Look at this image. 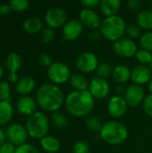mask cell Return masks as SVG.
Listing matches in <instances>:
<instances>
[{
	"mask_svg": "<svg viewBox=\"0 0 152 153\" xmlns=\"http://www.w3.org/2000/svg\"><path fill=\"white\" fill-rule=\"evenodd\" d=\"M80 22L83 26L94 30L100 28L101 22L99 15L94 11L90 9H83L80 13Z\"/></svg>",
	"mask_w": 152,
	"mask_h": 153,
	"instance_id": "9a60e30c",
	"label": "cell"
},
{
	"mask_svg": "<svg viewBox=\"0 0 152 153\" xmlns=\"http://www.w3.org/2000/svg\"><path fill=\"white\" fill-rule=\"evenodd\" d=\"M137 22L139 27L150 30H152V11H142L139 13L137 16Z\"/></svg>",
	"mask_w": 152,
	"mask_h": 153,
	"instance_id": "484cf974",
	"label": "cell"
},
{
	"mask_svg": "<svg viewBox=\"0 0 152 153\" xmlns=\"http://www.w3.org/2000/svg\"><path fill=\"white\" fill-rule=\"evenodd\" d=\"M22 60L19 54L15 52L10 53L4 61V65L9 73H16L22 66Z\"/></svg>",
	"mask_w": 152,
	"mask_h": 153,
	"instance_id": "44dd1931",
	"label": "cell"
},
{
	"mask_svg": "<svg viewBox=\"0 0 152 153\" xmlns=\"http://www.w3.org/2000/svg\"><path fill=\"white\" fill-rule=\"evenodd\" d=\"M85 125L92 133H99L103 126L101 120L97 117H89L85 121Z\"/></svg>",
	"mask_w": 152,
	"mask_h": 153,
	"instance_id": "83f0119b",
	"label": "cell"
},
{
	"mask_svg": "<svg viewBox=\"0 0 152 153\" xmlns=\"http://www.w3.org/2000/svg\"><path fill=\"white\" fill-rule=\"evenodd\" d=\"M101 139L110 145H120L128 137L126 126L118 121H108L103 124L99 132Z\"/></svg>",
	"mask_w": 152,
	"mask_h": 153,
	"instance_id": "3957f363",
	"label": "cell"
},
{
	"mask_svg": "<svg viewBox=\"0 0 152 153\" xmlns=\"http://www.w3.org/2000/svg\"><path fill=\"white\" fill-rule=\"evenodd\" d=\"M17 110L24 116H31L36 112L37 101L30 96H22L16 102Z\"/></svg>",
	"mask_w": 152,
	"mask_h": 153,
	"instance_id": "e0dca14e",
	"label": "cell"
},
{
	"mask_svg": "<svg viewBox=\"0 0 152 153\" xmlns=\"http://www.w3.org/2000/svg\"><path fill=\"white\" fill-rule=\"evenodd\" d=\"M4 138H5V134H4V132L2 129H0V146L4 143Z\"/></svg>",
	"mask_w": 152,
	"mask_h": 153,
	"instance_id": "7dc6e473",
	"label": "cell"
},
{
	"mask_svg": "<svg viewBox=\"0 0 152 153\" xmlns=\"http://www.w3.org/2000/svg\"><path fill=\"white\" fill-rule=\"evenodd\" d=\"M16 148L9 142H4L0 146V153H15Z\"/></svg>",
	"mask_w": 152,
	"mask_h": 153,
	"instance_id": "60d3db41",
	"label": "cell"
},
{
	"mask_svg": "<svg viewBox=\"0 0 152 153\" xmlns=\"http://www.w3.org/2000/svg\"><path fill=\"white\" fill-rule=\"evenodd\" d=\"M15 153H39L38 149L29 143H25L16 148Z\"/></svg>",
	"mask_w": 152,
	"mask_h": 153,
	"instance_id": "74e56055",
	"label": "cell"
},
{
	"mask_svg": "<svg viewBox=\"0 0 152 153\" xmlns=\"http://www.w3.org/2000/svg\"><path fill=\"white\" fill-rule=\"evenodd\" d=\"M3 74H4V70H3L2 65H0V82H1V79H2V77H3Z\"/></svg>",
	"mask_w": 152,
	"mask_h": 153,
	"instance_id": "681fc988",
	"label": "cell"
},
{
	"mask_svg": "<svg viewBox=\"0 0 152 153\" xmlns=\"http://www.w3.org/2000/svg\"><path fill=\"white\" fill-rule=\"evenodd\" d=\"M54 38H55V32H54L53 29L47 27V28H46V29L41 30L40 39H41L43 43L48 44V43H50L54 39Z\"/></svg>",
	"mask_w": 152,
	"mask_h": 153,
	"instance_id": "e575fe53",
	"label": "cell"
},
{
	"mask_svg": "<svg viewBox=\"0 0 152 153\" xmlns=\"http://www.w3.org/2000/svg\"><path fill=\"white\" fill-rule=\"evenodd\" d=\"M11 88L8 82H0V101H11Z\"/></svg>",
	"mask_w": 152,
	"mask_h": 153,
	"instance_id": "4dcf8cb0",
	"label": "cell"
},
{
	"mask_svg": "<svg viewBox=\"0 0 152 153\" xmlns=\"http://www.w3.org/2000/svg\"><path fill=\"white\" fill-rule=\"evenodd\" d=\"M8 4L12 10L15 12H22L29 7L30 3L28 0H11L9 1Z\"/></svg>",
	"mask_w": 152,
	"mask_h": 153,
	"instance_id": "1f68e13d",
	"label": "cell"
},
{
	"mask_svg": "<svg viewBox=\"0 0 152 153\" xmlns=\"http://www.w3.org/2000/svg\"><path fill=\"white\" fill-rule=\"evenodd\" d=\"M65 96L62 90L54 83L41 85L36 94L37 104L48 112L57 111L65 103Z\"/></svg>",
	"mask_w": 152,
	"mask_h": 153,
	"instance_id": "7a4b0ae2",
	"label": "cell"
},
{
	"mask_svg": "<svg viewBox=\"0 0 152 153\" xmlns=\"http://www.w3.org/2000/svg\"><path fill=\"white\" fill-rule=\"evenodd\" d=\"M143 110L145 114L152 118V95L147 96L143 100Z\"/></svg>",
	"mask_w": 152,
	"mask_h": 153,
	"instance_id": "f35d334b",
	"label": "cell"
},
{
	"mask_svg": "<svg viewBox=\"0 0 152 153\" xmlns=\"http://www.w3.org/2000/svg\"><path fill=\"white\" fill-rule=\"evenodd\" d=\"M125 33L128 36V38L133 39V40L134 39H138L141 36V32H140L139 27L134 25V24L127 25L126 26V30H125Z\"/></svg>",
	"mask_w": 152,
	"mask_h": 153,
	"instance_id": "d590c367",
	"label": "cell"
},
{
	"mask_svg": "<svg viewBox=\"0 0 152 153\" xmlns=\"http://www.w3.org/2000/svg\"><path fill=\"white\" fill-rule=\"evenodd\" d=\"M127 103L125 100L120 95L113 96L110 98L108 103V111L109 115L115 118H119L122 117L127 110Z\"/></svg>",
	"mask_w": 152,
	"mask_h": 153,
	"instance_id": "4fadbf2b",
	"label": "cell"
},
{
	"mask_svg": "<svg viewBox=\"0 0 152 153\" xmlns=\"http://www.w3.org/2000/svg\"><path fill=\"white\" fill-rule=\"evenodd\" d=\"M131 80L134 84L142 85L147 82H150L151 80V70L148 65H136L131 74Z\"/></svg>",
	"mask_w": 152,
	"mask_h": 153,
	"instance_id": "2e32d148",
	"label": "cell"
},
{
	"mask_svg": "<svg viewBox=\"0 0 152 153\" xmlns=\"http://www.w3.org/2000/svg\"><path fill=\"white\" fill-rule=\"evenodd\" d=\"M13 115V108L11 101H0V126L10 122Z\"/></svg>",
	"mask_w": 152,
	"mask_h": 153,
	"instance_id": "cb8c5ba5",
	"label": "cell"
},
{
	"mask_svg": "<svg viewBox=\"0 0 152 153\" xmlns=\"http://www.w3.org/2000/svg\"><path fill=\"white\" fill-rule=\"evenodd\" d=\"M99 0H82L81 3L85 7V9H90V10H94L96 7L100 5Z\"/></svg>",
	"mask_w": 152,
	"mask_h": 153,
	"instance_id": "ab89813d",
	"label": "cell"
},
{
	"mask_svg": "<svg viewBox=\"0 0 152 153\" xmlns=\"http://www.w3.org/2000/svg\"><path fill=\"white\" fill-rule=\"evenodd\" d=\"M101 33H100V31H98L97 30H92V32L90 34V39L92 40V41H99V39H100V38H101Z\"/></svg>",
	"mask_w": 152,
	"mask_h": 153,
	"instance_id": "ee69618b",
	"label": "cell"
},
{
	"mask_svg": "<svg viewBox=\"0 0 152 153\" xmlns=\"http://www.w3.org/2000/svg\"><path fill=\"white\" fill-rule=\"evenodd\" d=\"M135 57L142 65H149L152 60V53L148 51V50H145V49L142 48V49H139L136 52Z\"/></svg>",
	"mask_w": 152,
	"mask_h": 153,
	"instance_id": "f546056e",
	"label": "cell"
},
{
	"mask_svg": "<svg viewBox=\"0 0 152 153\" xmlns=\"http://www.w3.org/2000/svg\"><path fill=\"white\" fill-rule=\"evenodd\" d=\"M113 50L116 55L124 58H129L135 56L137 49L136 43L129 38H122L116 40L113 45Z\"/></svg>",
	"mask_w": 152,
	"mask_h": 153,
	"instance_id": "52a82bcc",
	"label": "cell"
},
{
	"mask_svg": "<svg viewBox=\"0 0 152 153\" xmlns=\"http://www.w3.org/2000/svg\"><path fill=\"white\" fill-rule=\"evenodd\" d=\"M68 113L75 117H83L89 115L94 108V98L88 91H73L65 100Z\"/></svg>",
	"mask_w": 152,
	"mask_h": 153,
	"instance_id": "6da1fadb",
	"label": "cell"
},
{
	"mask_svg": "<svg viewBox=\"0 0 152 153\" xmlns=\"http://www.w3.org/2000/svg\"><path fill=\"white\" fill-rule=\"evenodd\" d=\"M116 91L118 92V93H123V92H125V91H126V89H125L124 88V86H123V84H120V83H118L117 85H116Z\"/></svg>",
	"mask_w": 152,
	"mask_h": 153,
	"instance_id": "bcb514c9",
	"label": "cell"
},
{
	"mask_svg": "<svg viewBox=\"0 0 152 153\" xmlns=\"http://www.w3.org/2000/svg\"><path fill=\"white\" fill-rule=\"evenodd\" d=\"M120 7H121L120 0H102L99 5V9L101 13L106 17L116 15Z\"/></svg>",
	"mask_w": 152,
	"mask_h": 153,
	"instance_id": "d6986e66",
	"label": "cell"
},
{
	"mask_svg": "<svg viewBox=\"0 0 152 153\" xmlns=\"http://www.w3.org/2000/svg\"><path fill=\"white\" fill-rule=\"evenodd\" d=\"M140 44L143 49L152 53V31H148L141 36Z\"/></svg>",
	"mask_w": 152,
	"mask_h": 153,
	"instance_id": "d6a6232c",
	"label": "cell"
},
{
	"mask_svg": "<svg viewBox=\"0 0 152 153\" xmlns=\"http://www.w3.org/2000/svg\"><path fill=\"white\" fill-rule=\"evenodd\" d=\"M125 30L126 24L125 20L117 14L106 17L101 22L99 28V31L105 39L115 42L123 38Z\"/></svg>",
	"mask_w": 152,
	"mask_h": 153,
	"instance_id": "277c9868",
	"label": "cell"
},
{
	"mask_svg": "<svg viewBox=\"0 0 152 153\" xmlns=\"http://www.w3.org/2000/svg\"><path fill=\"white\" fill-rule=\"evenodd\" d=\"M144 96H145V91L143 88L140 85L133 84L126 88V91L125 93V100L128 107L136 108L142 102H143L145 99Z\"/></svg>",
	"mask_w": 152,
	"mask_h": 153,
	"instance_id": "7c38bea8",
	"label": "cell"
},
{
	"mask_svg": "<svg viewBox=\"0 0 152 153\" xmlns=\"http://www.w3.org/2000/svg\"><path fill=\"white\" fill-rule=\"evenodd\" d=\"M42 21L36 16H31L26 19L23 22V29L30 34H36L42 30Z\"/></svg>",
	"mask_w": 152,
	"mask_h": 153,
	"instance_id": "7402d4cb",
	"label": "cell"
},
{
	"mask_svg": "<svg viewBox=\"0 0 152 153\" xmlns=\"http://www.w3.org/2000/svg\"><path fill=\"white\" fill-rule=\"evenodd\" d=\"M132 71L125 65H118L114 67L112 76L116 82L120 84H124L127 82L131 79Z\"/></svg>",
	"mask_w": 152,
	"mask_h": 153,
	"instance_id": "ffe728a7",
	"label": "cell"
},
{
	"mask_svg": "<svg viewBox=\"0 0 152 153\" xmlns=\"http://www.w3.org/2000/svg\"><path fill=\"white\" fill-rule=\"evenodd\" d=\"M38 62H39V64L41 66L47 67V68L53 64L52 57L47 53H41V54H39V56H38Z\"/></svg>",
	"mask_w": 152,
	"mask_h": 153,
	"instance_id": "8d00e7d4",
	"label": "cell"
},
{
	"mask_svg": "<svg viewBox=\"0 0 152 153\" xmlns=\"http://www.w3.org/2000/svg\"><path fill=\"white\" fill-rule=\"evenodd\" d=\"M8 80L10 82H13V83H17L18 81H19V77H18V74L16 73H9V75H8Z\"/></svg>",
	"mask_w": 152,
	"mask_h": 153,
	"instance_id": "f6af8a7d",
	"label": "cell"
},
{
	"mask_svg": "<svg viewBox=\"0 0 152 153\" xmlns=\"http://www.w3.org/2000/svg\"><path fill=\"white\" fill-rule=\"evenodd\" d=\"M70 83L74 91H88L90 86L85 76L81 74H72L70 78Z\"/></svg>",
	"mask_w": 152,
	"mask_h": 153,
	"instance_id": "d4e9b609",
	"label": "cell"
},
{
	"mask_svg": "<svg viewBox=\"0 0 152 153\" xmlns=\"http://www.w3.org/2000/svg\"><path fill=\"white\" fill-rule=\"evenodd\" d=\"M109 90L110 87L107 79L95 77L90 82L89 91L94 99L103 100L107 98L109 93Z\"/></svg>",
	"mask_w": 152,
	"mask_h": 153,
	"instance_id": "8fae6325",
	"label": "cell"
},
{
	"mask_svg": "<svg viewBox=\"0 0 152 153\" xmlns=\"http://www.w3.org/2000/svg\"><path fill=\"white\" fill-rule=\"evenodd\" d=\"M28 134L34 139H42L47 136L49 129V122L47 116L39 111H36L30 116L25 126Z\"/></svg>",
	"mask_w": 152,
	"mask_h": 153,
	"instance_id": "5b68a950",
	"label": "cell"
},
{
	"mask_svg": "<svg viewBox=\"0 0 152 153\" xmlns=\"http://www.w3.org/2000/svg\"><path fill=\"white\" fill-rule=\"evenodd\" d=\"M141 2L139 0H129L127 2V7L132 11H138L141 9Z\"/></svg>",
	"mask_w": 152,
	"mask_h": 153,
	"instance_id": "b9f144b4",
	"label": "cell"
},
{
	"mask_svg": "<svg viewBox=\"0 0 152 153\" xmlns=\"http://www.w3.org/2000/svg\"><path fill=\"white\" fill-rule=\"evenodd\" d=\"M83 30V25L77 19H72L67 21L62 29V33L66 40H75L77 39Z\"/></svg>",
	"mask_w": 152,
	"mask_h": 153,
	"instance_id": "5bb4252c",
	"label": "cell"
},
{
	"mask_svg": "<svg viewBox=\"0 0 152 153\" xmlns=\"http://www.w3.org/2000/svg\"><path fill=\"white\" fill-rule=\"evenodd\" d=\"M148 66H149V67L151 68V71H152V60H151V62L150 63V65H149Z\"/></svg>",
	"mask_w": 152,
	"mask_h": 153,
	"instance_id": "f907efd6",
	"label": "cell"
},
{
	"mask_svg": "<svg viewBox=\"0 0 152 153\" xmlns=\"http://www.w3.org/2000/svg\"><path fill=\"white\" fill-rule=\"evenodd\" d=\"M5 135L12 144L14 146H21L26 143L28 138V133L26 128L21 124H13L11 125L5 132Z\"/></svg>",
	"mask_w": 152,
	"mask_h": 153,
	"instance_id": "9c48e42d",
	"label": "cell"
},
{
	"mask_svg": "<svg viewBox=\"0 0 152 153\" xmlns=\"http://www.w3.org/2000/svg\"><path fill=\"white\" fill-rule=\"evenodd\" d=\"M52 123L57 129H64L68 125L67 117L60 112H55L52 115Z\"/></svg>",
	"mask_w": 152,
	"mask_h": 153,
	"instance_id": "f1b7e54d",
	"label": "cell"
},
{
	"mask_svg": "<svg viewBox=\"0 0 152 153\" xmlns=\"http://www.w3.org/2000/svg\"><path fill=\"white\" fill-rule=\"evenodd\" d=\"M45 22L48 28L51 29L64 27V25L67 22V13L61 7L51 8L46 13Z\"/></svg>",
	"mask_w": 152,
	"mask_h": 153,
	"instance_id": "ba28073f",
	"label": "cell"
},
{
	"mask_svg": "<svg viewBox=\"0 0 152 153\" xmlns=\"http://www.w3.org/2000/svg\"><path fill=\"white\" fill-rule=\"evenodd\" d=\"M11 10L12 9L8 4H3L0 5V14L1 15H7Z\"/></svg>",
	"mask_w": 152,
	"mask_h": 153,
	"instance_id": "7bdbcfd3",
	"label": "cell"
},
{
	"mask_svg": "<svg viewBox=\"0 0 152 153\" xmlns=\"http://www.w3.org/2000/svg\"><path fill=\"white\" fill-rule=\"evenodd\" d=\"M113 69H114V67L112 66V65H111L110 63L103 62V63L99 64V66H98V68L96 69L97 77L106 79V78H108L109 75L112 74Z\"/></svg>",
	"mask_w": 152,
	"mask_h": 153,
	"instance_id": "4316f807",
	"label": "cell"
},
{
	"mask_svg": "<svg viewBox=\"0 0 152 153\" xmlns=\"http://www.w3.org/2000/svg\"><path fill=\"white\" fill-rule=\"evenodd\" d=\"M99 65L98 56L91 52H84L76 59V67L80 72L84 74H90L95 71Z\"/></svg>",
	"mask_w": 152,
	"mask_h": 153,
	"instance_id": "30bf717a",
	"label": "cell"
},
{
	"mask_svg": "<svg viewBox=\"0 0 152 153\" xmlns=\"http://www.w3.org/2000/svg\"><path fill=\"white\" fill-rule=\"evenodd\" d=\"M36 87V82L30 76H24L19 79L15 85V91L22 96H28Z\"/></svg>",
	"mask_w": 152,
	"mask_h": 153,
	"instance_id": "ac0fdd59",
	"label": "cell"
},
{
	"mask_svg": "<svg viewBox=\"0 0 152 153\" xmlns=\"http://www.w3.org/2000/svg\"><path fill=\"white\" fill-rule=\"evenodd\" d=\"M48 79L54 84H63L68 81L72 76L71 70L67 65L62 62H54L47 68Z\"/></svg>",
	"mask_w": 152,
	"mask_h": 153,
	"instance_id": "8992f818",
	"label": "cell"
},
{
	"mask_svg": "<svg viewBox=\"0 0 152 153\" xmlns=\"http://www.w3.org/2000/svg\"><path fill=\"white\" fill-rule=\"evenodd\" d=\"M40 145L42 149L47 153H56L60 149V142L58 139L49 135H47L40 140Z\"/></svg>",
	"mask_w": 152,
	"mask_h": 153,
	"instance_id": "603a6c76",
	"label": "cell"
},
{
	"mask_svg": "<svg viewBox=\"0 0 152 153\" xmlns=\"http://www.w3.org/2000/svg\"><path fill=\"white\" fill-rule=\"evenodd\" d=\"M148 88H149V91H150L151 95H152V79L150 81V82H149V86H148Z\"/></svg>",
	"mask_w": 152,
	"mask_h": 153,
	"instance_id": "c3c4849f",
	"label": "cell"
},
{
	"mask_svg": "<svg viewBox=\"0 0 152 153\" xmlns=\"http://www.w3.org/2000/svg\"><path fill=\"white\" fill-rule=\"evenodd\" d=\"M73 153H90V145L84 141H78L73 147Z\"/></svg>",
	"mask_w": 152,
	"mask_h": 153,
	"instance_id": "836d02e7",
	"label": "cell"
}]
</instances>
